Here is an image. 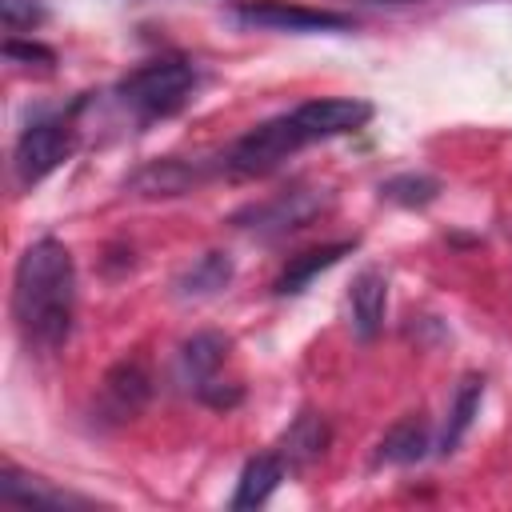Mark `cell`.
<instances>
[{"instance_id":"277c9868","label":"cell","mask_w":512,"mask_h":512,"mask_svg":"<svg viewBox=\"0 0 512 512\" xmlns=\"http://www.w3.org/2000/svg\"><path fill=\"white\" fill-rule=\"evenodd\" d=\"M76 152V128L68 116H48V120H32L12 148V176L16 188H32L40 184L48 172H56L68 156Z\"/></svg>"},{"instance_id":"9a60e30c","label":"cell","mask_w":512,"mask_h":512,"mask_svg":"<svg viewBox=\"0 0 512 512\" xmlns=\"http://www.w3.org/2000/svg\"><path fill=\"white\" fill-rule=\"evenodd\" d=\"M356 248V240H336V244H324V248H308V252H300V256H292L288 264H284V272L276 276V296H296V292H304L324 268H332L340 256H348Z\"/></svg>"},{"instance_id":"2e32d148","label":"cell","mask_w":512,"mask_h":512,"mask_svg":"<svg viewBox=\"0 0 512 512\" xmlns=\"http://www.w3.org/2000/svg\"><path fill=\"white\" fill-rule=\"evenodd\" d=\"M232 256L228 252H204L200 260H192L180 276H176V296L180 300H204V296H216L232 284Z\"/></svg>"},{"instance_id":"8fae6325","label":"cell","mask_w":512,"mask_h":512,"mask_svg":"<svg viewBox=\"0 0 512 512\" xmlns=\"http://www.w3.org/2000/svg\"><path fill=\"white\" fill-rule=\"evenodd\" d=\"M348 308H352V332L360 340H372L384 328V308H388V280L380 268H364L352 288H348Z\"/></svg>"},{"instance_id":"30bf717a","label":"cell","mask_w":512,"mask_h":512,"mask_svg":"<svg viewBox=\"0 0 512 512\" xmlns=\"http://www.w3.org/2000/svg\"><path fill=\"white\" fill-rule=\"evenodd\" d=\"M0 496L8 504H20V508H84L88 500L84 496H72L64 488H52L44 476H32L16 464H4L0 472Z\"/></svg>"},{"instance_id":"5bb4252c","label":"cell","mask_w":512,"mask_h":512,"mask_svg":"<svg viewBox=\"0 0 512 512\" xmlns=\"http://www.w3.org/2000/svg\"><path fill=\"white\" fill-rule=\"evenodd\" d=\"M328 424H324V416H316V412H300L292 424H288V432L280 436V460L288 464V472L292 468H308L312 460H320L324 452H328Z\"/></svg>"},{"instance_id":"7c38bea8","label":"cell","mask_w":512,"mask_h":512,"mask_svg":"<svg viewBox=\"0 0 512 512\" xmlns=\"http://www.w3.org/2000/svg\"><path fill=\"white\" fill-rule=\"evenodd\" d=\"M288 464L280 460V452H260L252 456L244 468H240V480H236V492H232V508L244 512V508H260L268 504V496L280 488Z\"/></svg>"},{"instance_id":"44dd1931","label":"cell","mask_w":512,"mask_h":512,"mask_svg":"<svg viewBox=\"0 0 512 512\" xmlns=\"http://www.w3.org/2000/svg\"><path fill=\"white\" fill-rule=\"evenodd\" d=\"M4 60L8 64H24V68H52L56 64V52L36 44V40H20V36H8L4 40Z\"/></svg>"},{"instance_id":"9c48e42d","label":"cell","mask_w":512,"mask_h":512,"mask_svg":"<svg viewBox=\"0 0 512 512\" xmlns=\"http://www.w3.org/2000/svg\"><path fill=\"white\" fill-rule=\"evenodd\" d=\"M152 396V376L140 360H120L100 384V412L108 420H132Z\"/></svg>"},{"instance_id":"ac0fdd59","label":"cell","mask_w":512,"mask_h":512,"mask_svg":"<svg viewBox=\"0 0 512 512\" xmlns=\"http://www.w3.org/2000/svg\"><path fill=\"white\" fill-rule=\"evenodd\" d=\"M480 400H484V376H464L456 396H452V408H448V424H444V436H440V452H456L460 440L468 436L476 412H480Z\"/></svg>"},{"instance_id":"e0dca14e","label":"cell","mask_w":512,"mask_h":512,"mask_svg":"<svg viewBox=\"0 0 512 512\" xmlns=\"http://www.w3.org/2000/svg\"><path fill=\"white\" fill-rule=\"evenodd\" d=\"M424 452H428V424L420 412H412L384 432L376 460L380 464H416V460H424Z\"/></svg>"},{"instance_id":"8992f818","label":"cell","mask_w":512,"mask_h":512,"mask_svg":"<svg viewBox=\"0 0 512 512\" xmlns=\"http://www.w3.org/2000/svg\"><path fill=\"white\" fill-rule=\"evenodd\" d=\"M324 208H328V192L300 184V188H288V192H276V196H268V200H260V204L240 208V212L232 216V224H236L240 232H252V236L272 240V236H288V232L304 228V224L316 220Z\"/></svg>"},{"instance_id":"5b68a950","label":"cell","mask_w":512,"mask_h":512,"mask_svg":"<svg viewBox=\"0 0 512 512\" xmlns=\"http://www.w3.org/2000/svg\"><path fill=\"white\" fill-rule=\"evenodd\" d=\"M228 348H232V340H228L224 332H196V336L184 340V348H180L184 380H188V388L196 392V400L208 404V408H224V412L236 408L240 396H244L240 384L224 380Z\"/></svg>"},{"instance_id":"ffe728a7","label":"cell","mask_w":512,"mask_h":512,"mask_svg":"<svg viewBox=\"0 0 512 512\" xmlns=\"http://www.w3.org/2000/svg\"><path fill=\"white\" fill-rule=\"evenodd\" d=\"M44 16H48L44 0H0V20H4V32L8 36H20V32L40 28Z\"/></svg>"},{"instance_id":"6da1fadb","label":"cell","mask_w":512,"mask_h":512,"mask_svg":"<svg viewBox=\"0 0 512 512\" xmlns=\"http://www.w3.org/2000/svg\"><path fill=\"white\" fill-rule=\"evenodd\" d=\"M76 320V260L56 236L32 240L12 272V324L28 352L52 356Z\"/></svg>"},{"instance_id":"3957f363","label":"cell","mask_w":512,"mask_h":512,"mask_svg":"<svg viewBox=\"0 0 512 512\" xmlns=\"http://www.w3.org/2000/svg\"><path fill=\"white\" fill-rule=\"evenodd\" d=\"M300 148H308V136H304V128L296 124V116L284 112V116H272V120L256 124L252 132H244V136L228 148L224 172H232V176H268V172H276L288 156H296Z\"/></svg>"},{"instance_id":"52a82bcc","label":"cell","mask_w":512,"mask_h":512,"mask_svg":"<svg viewBox=\"0 0 512 512\" xmlns=\"http://www.w3.org/2000/svg\"><path fill=\"white\" fill-rule=\"evenodd\" d=\"M232 16L244 28H268V32H348L352 16L332 8H308L288 0H240Z\"/></svg>"},{"instance_id":"7402d4cb","label":"cell","mask_w":512,"mask_h":512,"mask_svg":"<svg viewBox=\"0 0 512 512\" xmlns=\"http://www.w3.org/2000/svg\"><path fill=\"white\" fill-rule=\"evenodd\" d=\"M376 4H400V0H376Z\"/></svg>"},{"instance_id":"7a4b0ae2","label":"cell","mask_w":512,"mask_h":512,"mask_svg":"<svg viewBox=\"0 0 512 512\" xmlns=\"http://www.w3.org/2000/svg\"><path fill=\"white\" fill-rule=\"evenodd\" d=\"M196 88H200V68L188 56H156L132 68L116 84V96L140 120H164L176 116L196 96Z\"/></svg>"},{"instance_id":"4fadbf2b","label":"cell","mask_w":512,"mask_h":512,"mask_svg":"<svg viewBox=\"0 0 512 512\" xmlns=\"http://www.w3.org/2000/svg\"><path fill=\"white\" fill-rule=\"evenodd\" d=\"M200 176H204L200 164H188V160H172V156H168V160L144 164V168L128 180V188H132L136 196H180V192L196 188Z\"/></svg>"},{"instance_id":"ba28073f","label":"cell","mask_w":512,"mask_h":512,"mask_svg":"<svg viewBox=\"0 0 512 512\" xmlns=\"http://www.w3.org/2000/svg\"><path fill=\"white\" fill-rule=\"evenodd\" d=\"M292 116L304 128L308 144H316V140H332V136H348L364 128L372 120V104L360 96H316V100L296 104Z\"/></svg>"},{"instance_id":"d6986e66","label":"cell","mask_w":512,"mask_h":512,"mask_svg":"<svg viewBox=\"0 0 512 512\" xmlns=\"http://www.w3.org/2000/svg\"><path fill=\"white\" fill-rule=\"evenodd\" d=\"M440 192V180L436 176H424V172H400L392 180L380 184V196L392 200V204H404V208H420V204H432Z\"/></svg>"}]
</instances>
